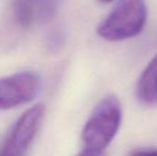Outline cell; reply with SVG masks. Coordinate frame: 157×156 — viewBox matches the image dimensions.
<instances>
[{
    "label": "cell",
    "mask_w": 157,
    "mask_h": 156,
    "mask_svg": "<svg viewBox=\"0 0 157 156\" xmlns=\"http://www.w3.org/2000/svg\"><path fill=\"white\" fill-rule=\"evenodd\" d=\"M147 17L145 0H119L112 11L97 26V34L109 42L138 36Z\"/></svg>",
    "instance_id": "6da1fadb"
},
{
    "label": "cell",
    "mask_w": 157,
    "mask_h": 156,
    "mask_svg": "<svg viewBox=\"0 0 157 156\" xmlns=\"http://www.w3.org/2000/svg\"><path fill=\"white\" fill-rule=\"evenodd\" d=\"M122 121V108L116 95H107L96 105L81 133L85 149L104 151L112 141Z\"/></svg>",
    "instance_id": "7a4b0ae2"
},
{
    "label": "cell",
    "mask_w": 157,
    "mask_h": 156,
    "mask_svg": "<svg viewBox=\"0 0 157 156\" xmlns=\"http://www.w3.org/2000/svg\"><path fill=\"white\" fill-rule=\"evenodd\" d=\"M44 112L45 107L36 104L17 119L0 148V156H25L39 131Z\"/></svg>",
    "instance_id": "3957f363"
},
{
    "label": "cell",
    "mask_w": 157,
    "mask_h": 156,
    "mask_svg": "<svg viewBox=\"0 0 157 156\" xmlns=\"http://www.w3.org/2000/svg\"><path fill=\"white\" fill-rule=\"evenodd\" d=\"M41 89V77L23 71L0 78V110L15 108L34 100Z\"/></svg>",
    "instance_id": "277c9868"
},
{
    "label": "cell",
    "mask_w": 157,
    "mask_h": 156,
    "mask_svg": "<svg viewBox=\"0 0 157 156\" xmlns=\"http://www.w3.org/2000/svg\"><path fill=\"white\" fill-rule=\"evenodd\" d=\"M137 96L143 104L157 103V55L150 61L137 82Z\"/></svg>",
    "instance_id": "5b68a950"
},
{
    "label": "cell",
    "mask_w": 157,
    "mask_h": 156,
    "mask_svg": "<svg viewBox=\"0 0 157 156\" xmlns=\"http://www.w3.org/2000/svg\"><path fill=\"white\" fill-rule=\"evenodd\" d=\"M129 156H157V149L154 148H143L136 149L129 153Z\"/></svg>",
    "instance_id": "8992f818"
},
{
    "label": "cell",
    "mask_w": 157,
    "mask_h": 156,
    "mask_svg": "<svg viewBox=\"0 0 157 156\" xmlns=\"http://www.w3.org/2000/svg\"><path fill=\"white\" fill-rule=\"evenodd\" d=\"M76 156H106V155L104 153V151H95V150H90V149H83Z\"/></svg>",
    "instance_id": "52a82bcc"
},
{
    "label": "cell",
    "mask_w": 157,
    "mask_h": 156,
    "mask_svg": "<svg viewBox=\"0 0 157 156\" xmlns=\"http://www.w3.org/2000/svg\"><path fill=\"white\" fill-rule=\"evenodd\" d=\"M99 1L104 2V3H108V2H111V1H113V0H99Z\"/></svg>",
    "instance_id": "ba28073f"
}]
</instances>
